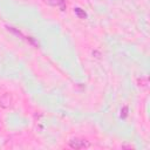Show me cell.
I'll list each match as a JSON object with an SVG mask.
<instances>
[{
	"instance_id": "cell-1",
	"label": "cell",
	"mask_w": 150,
	"mask_h": 150,
	"mask_svg": "<svg viewBox=\"0 0 150 150\" xmlns=\"http://www.w3.org/2000/svg\"><path fill=\"white\" fill-rule=\"evenodd\" d=\"M69 146L71 149H83V148H89L90 146V143L83 138H70L69 142H68Z\"/></svg>"
},
{
	"instance_id": "cell-2",
	"label": "cell",
	"mask_w": 150,
	"mask_h": 150,
	"mask_svg": "<svg viewBox=\"0 0 150 150\" xmlns=\"http://www.w3.org/2000/svg\"><path fill=\"white\" fill-rule=\"evenodd\" d=\"M45 4L53 6V7H59L61 11H66V2L64 0H42Z\"/></svg>"
},
{
	"instance_id": "cell-3",
	"label": "cell",
	"mask_w": 150,
	"mask_h": 150,
	"mask_svg": "<svg viewBox=\"0 0 150 150\" xmlns=\"http://www.w3.org/2000/svg\"><path fill=\"white\" fill-rule=\"evenodd\" d=\"M11 102H12V97L9 94H4L0 97V105L2 108H8L11 105Z\"/></svg>"
},
{
	"instance_id": "cell-4",
	"label": "cell",
	"mask_w": 150,
	"mask_h": 150,
	"mask_svg": "<svg viewBox=\"0 0 150 150\" xmlns=\"http://www.w3.org/2000/svg\"><path fill=\"white\" fill-rule=\"evenodd\" d=\"M74 12H75L76 16L80 18V19H86V18H87V13H86L82 8H80V7H75V8H74Z\"/></svg>"
},
{
	"instance_id": "cell-5",
	"label": "cell",
	"mask_w": 150,
	"mask_h": 150,
	"mask_svg": "<svg viewBox=\"0 0 150 150\" xmlns=\"http://www.w3.org/2000/svg\"><path fill=\"white\" fill-rule=\"evenodd\" d=\"M127 116H128V107L124 105V107L121 109V117H122V118H125Z\"/></svg>"
},
{
	"instance_id": "cell-6",
	"label": "cell",
	"mask_w": 150,
	"mask_h": 150,
	"mask_svg": "<svg viewBox=\"0 0 150 150\" xmlns=\"http://www.w3.org/2000/svg\"><path fill=\"white\" fill-rule=\"evenodd\" d=\"M7 29L8 30H11V32H13V33H15L18 36H21V38H25L22 34H21V32H19V30H16L15 28H13V27H7Z\"/></svg>"
},
{
	"instance_id": "cell-7",
	"label": "cell",
	"mask_w": 150,
	"mask_h": 150,
	"mask_svg": "<svg viewBox=\"0 0 150 150\" xmlns=\"http://www.w3.org/2000/svg\"><path fill=\"white\" fill-rule=\"evenodd\" d=\"M122 148H129V149H131L132 146L131 145H122Z\"/></svg>"
}]
</instances>
